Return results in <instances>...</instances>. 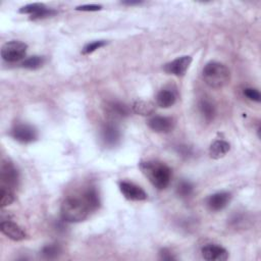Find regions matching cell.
Segmentation results:
<instances>
[{
	"mask_svg": "<svg viewBox=\"0 0 261 261\" xmlns=\"http://www.w3.org/2000/svg\"><path fill=\"white\" fill-rule=\"evenodd\" d=\"M140 168L149 181L158 190L167 188L171 179V169L165 163L160 161H143Z\"/></svg>",
	"mask_w": 261,
	"mask_h": 261,
	"instance_id": "6da1fadb",
	"label": "cell"
},
{
	"mask_svg": "<svg viewBox=\"0 0 261 261\" xmlns=\"http://www.w3.org/2000/svg\"><path fill=\"white\" fill-rule=\"evenodd\" d=\"M202 76L207 86L221 89L230 81V71L226 65L217 61L208 62L202 71Z\"/></svg>",
	"mask_w": 261,
	"mask_h": 261,
	"instance_id": "7a4b0ae2",
	"label": "cell"
},
{
	"mask_svg": "<svg viewBox=\"0 0 261 261\" xmlns=\"http://www.w3.org/2000/svg\"><path fill=\"white\" fill-rule=\"evenodd\" d=\"M90 209L87 207L82 198L68 197L66 198L60 208V214L64 221L66 222H80L85 220L89 213Z\"/></svg>",
	"mask_w": 261,
	"mask_h": 261,
	"instance_id": "3957f363",
	"label": "cell"
},
{
	"mask_svg": "<svg viewBox=\"0 0 261 261\" xmlns=\"http://www.w3.org/2000/svg\"><path fill=\"white\" fill-rule=\"evenodd\" d=\"M28 45L20 41H10L5 43L1 49V56L7 62H17L27 54Z\"/></svg>",
	"mask_w": 261,
	"mask_h": 261,
	"instance_id": "277c9868",
	"label": "cell"
},
{
	"mask_svg": "<svg viewBox=\"0 0 261 261\" xmlns=\"http://www.w3.org/2000/svg\"><path fill=\"white\" fill-rule=\"evenodd\" d=\"M0 178H1V186L3 187H7L13 190L18 186L19 174L12 162L8 160H2L1 169H0Z\"/></svg>",
	"mask_w": 261,
	"mask_h": 261,
	"instance_id": "5b68a950",
	"label": "cell"
},
{
	"mask_svg": "<svg viewBox=\"0 0 261 261\" xmlns=\"http://www.w3.org/2000/svg\"><path fill=\"white\" fill-rule=\"evenodd\" d=\"M10 134L14 140H16L17 142L23 143V144L34 142L38 136L35 127L30 124H27V123L15 124L12 127Z\"/></svg>",
	"mask_w": 261,
	"mask_h": 261,
	"instance_id": "8992f818",
	"label": "cell"
},
{
	"mask_svg": "<svg viewBox=\"0 0 261 261\" xmlns=\"http://www.w3.org/2000/svg\"><path fill=\"white\" fill-rule=\"evenodd\" d=\"M19 12L24 14H30L31 19L33 20L46 18L56 14V11L54 9L46 7L45 4L43 3H31L28 5H24L19 9Z\"/></svg>",
	"mask_w": 261,
	"mask_h": 261,
	"instance_id": "52a82bcc",
	"label": "cell"
},
{
	"mask_svg": "<svg viewBox=\"0 0 261 261\" xmlns=\"http://www.w3.org/2000/svg\"><path fill=\"white\" fill-rule=\"evenodd\" d=\"M119 190L124 198L130 201H144L148 197L147 193L140 186H137L134 182L120 181Z\"/></svg>",
	"mask_w": 261,
	"mask_h": 261,
	"instance_id": "ba28073f",
	"label": "cell"
},
{
	"mask_svg": "<svg viewBox=\"0 0 261 261\" xmlns=\"http://www.w3.org/2000/svg\"><path fill=\"white\" fill-rule=\"evenodd\" d=\"M192 62V57L189 55L180 56L164 65V70L175 76H182L188 70L190 64Z\"/></svg>",
	"mask_w": 261,
	"mask_h": 261,
	"instance_id": "9c48e42d",
	"label": "cell"
},
{
	"mask_svg": "<svg viewBox=\"0 0 261 261\" xmlns=\"http://www.w3.org/2000/svg\"><path fill=\"white\" fill-rule=\"evenodd\" d=\"M202 256L208 261H225L228 258V252L223 247L216 244L205 245L201 249Z\"/></svg>",
	"mask_w": 261,
	"mask_h": 261,
	"instance_id": "30bf717a",
	"label": "cell"
},
{
	"mask_svg": "<svg viewBox=\"0 0 261 261\" xmlns=\"http://www.w3.org/2000/svg\"><path fill=\"white\" fill-rule=\"evenodd\" d=\"M105 113L107 116L114 120V119H121L129 115V108L122 102L119 101H108L104 106Z\"/></svg>",
	"mask_w": 261,
	"mask_h": 261,
	"instance_id": "8fae6325",
	"label": "cell"
},
{
	"mask_svg": "<svg viewBox=\"0 0 261 261\" xmlns=\"http://www.w3.org/2000/svg\"><path fill=\"white\" fill-rule=\"evenodd\" d=\"M0 229L3 234L13 241H22L27 238V232L17 223L8 220H2L0 223Z\"/></svg>",
	"mask_w": 261,
	"mask_h": 261,
	"instance_id": "7c38bea8",
	"label": "cell"
},
{
	"mask_svg": "<svg viewBox=\"0 0 261 261\" xmlns=\"http://www.w3.org/2000/svg\"><path fill=\"white\" fill-rule=\"evenodd\" d=\"M174 120L168 116L155 115L148 120L149 127L156 133H169L174 127Z\"/></svg>",
	"mask_w": 261,
	"mask_h": 261,
	"instance_id": "4fadbf2b",
	"label": "cell"
},
{
	"mask_svg": "<svg viewBox=\"0 0 261 261\" xmlns=\"http://www.w3.org/2000/svg\"><path fill=\"white\" fill-rule=\"evenodd\" d=\"M101 138L105 145L114 146L120 138L119 128L113 121L105 122L101 128Z\"/></svg>",
	"mask_w": 261,
	"mask_h": 261,
	"instance_id": "5bb4252c",
	"label": "cell"
},
{
	"mask_svg": "<svg viewBox=\"0 0 261 261\" xmlns=\"http://www.w3.org/2000/svg\"><path fill=\"white\" fill-rule=\"evenodd\" d=\"M231 200V195L228 192H218L208 197L207 207L211 211H220L225 208Z\"/></svg>",
	"mask_w": 261,
	"mask_h": 261,
	"instance_id": "9a60e30c",
	"label": "cell"
},
{
	"mask_svg": "<svg viewBox=\"0 0 261 261\" xmlns=\"http://www.w3.org/2000/svg\"><path fill=\"white\" fill-rule=\"evenodd\" d=\"M176 101V94L171 89H163L156 96V103L159 107L168 108Z\"/></svg>",
	"mask_w": 261,
	"mask_h": 261,
	"instance_id": "2e32d148",
	"label": "cell"
},
{
	"mask_svg": "<svg viewBox=\"0 0 261 261\" xmlns=\"http://www.w3.org/2000/svg\"><path fill=\"white\" fill-rule=\"evenodd\" d=\"M230 149V146L227 142L223 140H217L211 144L209 148V155L213 159H219L225 156Z\"/></svg>",
	"mask_w": 261,
	"mask_h": 261,
	"instance_id": "e0dca14e",
	"label": "cell"
},
{
	"mask_svg": "<svg viewBox=\"0 0 261 261\" xmlns=\"http://www.w3.org/2000/svg\"><path fill=\"white\" fill-rule=\"evenodd\" d=\"M81 198L90 209V211L96 210L100 205V198L95 188H89L88 190H86Z\"/></svg>",
	"mask_w": 261,
	"mask_h": 261,
	"instance_id": "ac0fdd59",
	"label": "cell"
},
{
	"mask_svg": "<svg viewBox=\"0 0 261 261\" xmlns=\"http://www.w3.org/2000/svg\"><path fill=\"white\" fill-rule=\"evenodd\" d=\"M132 109L136 114L142 116H149L155 112V105L150 101L137 100L133 103Z\"/></svg>",
	"mask_w": 261,
	"mask_h": 261,
	"instance_id": "d6986e66",
	"label": "cell"
},
{
	"mask_svg": "<svg viewBox=\"0 0 261 261\" xmlns=\"http://www.w3.org/2000/svg\"><path fill=\"white\" fill-rule=\"evenodd\" d=\"M199 110H200V113L202 114L203 118L206 121L209 122V121L214 119L215 114H216V109H215L214 104L209 99L203 98V99L200 100V102H199Z\"/></svg>",
	"mask_w": 261,
	"mask_h": 261,
	"instance_id": "ffe728a7",
	"label": "cell"
},
{
	"mask_svg": "<svg viewBox=\"0 0 261 261\" xmlns=\"http://www.w3.org/2000/svg\"><path fill=\"white\" fill-rule=\"evenodd\" d=\"M15 199L14 193L11 189L7 188V187H3L1 186V190H0V205L2 208L10 205L11 203H13Z\"/></svg>",
	"mask_w": 261,
	"mask_h": 261,
	"instance_id": "44dd1931",
	"label": "cell"
},
{
	"mask_svg": "<svg viewBox=\"0 0 261 261\" xmlns=\"http://www.w3.org/2000/svg\"><path fill=\"white\" fill-rule=\"evenodd\" d=\"M61 253V248L58 244H50L46 245L42 251L41 254L46 259H54L57 258Z\"/></svg>",
	"mask_w": 261,
	"mask_h": 261,
	"instance_id": "7402d4cb",
	"label": "cell"
},
{
	"mask_svg": "<svg viewBox=\"0 0 261 261\" xmlns=\"http://www.w3.org/2000/svg\"><path fill=\"white\" fill-rule=\"evenodd\" d=\"M45 62L44 57L42 56H38V55H34L31 57H28L27 59H24L21 62V66L28 69H37L39 67H41Z\"/></svg>",
	"mask_w": 261,
	"mask_h": 261,
	"instance_id": "603a6c76",
	"label": "cell"
},
{
	"mask_svg": "<svg viewBox=\"0 0 261 261\" xmlns=\"http://www.w3.org/2000/svg\"><path fill=\"white\" fill-rule=\"evenodd\" d=\"M194 190V187L192 185L191 181L189 180H180L176 187V194L180 197V198H188L189 196L192 195Z\"/></svg>",
	"mask_w": 261,
	"mask_h": 261,
	"instance_id": "cb8c5ba5",
	"label": "cell"
},
{
	"mask_svg": "<svg viewBox=\"0 0 261 261\" xmlns=\"http://www.w3.org/2000/svg\"><path fill=\"white\" fill-rule=\"evenodd\" d=\"M106 45V42L105 41H94V42H91L89 44H87L83 50H82V53L83 54H90V53H93L94 51H96L97 49H100L101 47L105 46Z\"/></svg>",
	"mask_w": 261,
	"mask_h": 261,
	"instance_id": "d4e9b609",
	"label": "cell"
},
{
	"mask_svg": "<svg viewBox=\"0 0 261 261\" xmlns=\"http://www.w3.org/2000/svg\"><path fill=\"white\" fill-rule=\"evenodd\" d=\"M244 95L252 100V101H255V102H260L261 100V96H260V93L258 90L254 89V88H245L244 89Z\"/></svg>",
	"mask_w": 261,
	"mask_h": 261,
	"instance_id": "484cf974",
	"label": "cell"
},
{
	"mask_svg": "<svg viewBox=\"0 0 261 261\" xmlns=\"http://www.w3.org/2000/svg\"><path fill=\"white\" fill-rule=\"evenodd\" d=\"M101 8L102 6L98 4H85V5H80L75 7L76 10H81V11H98Z\"/></svg>",
	"mask_w": 261,
	"mask_h": 261,
	"instance_id": "4316f807",
	"label": "cell"
},
{
	"mask_svg": "<svg viewBox=\"0 0 261 261\" xmlns=\"http://www.w3.org/2000/svg\"><path fill=\"white\" fill-rule=\"evenodd\" d=\"M159 254H160V258L163 259V260H172V259H174L171 252L167 249H162Z\"/></svg>",
	"mask_w": 261,
	"mask_h": 261,
	"instance_id": "83f0119b",
	"label": "cell"
}]
</instances>
